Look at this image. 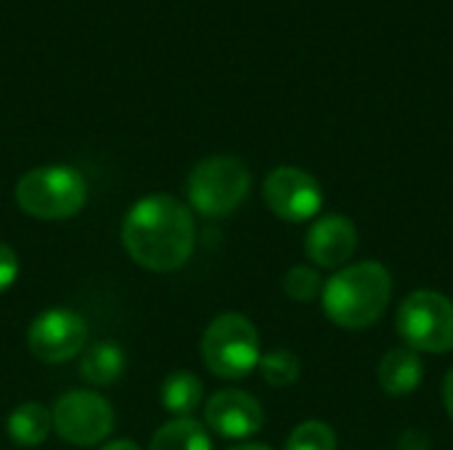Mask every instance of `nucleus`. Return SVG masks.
Instances as JSON below:
<instances>
[{"instance_id": "obj_1", "label": "nucleus", "mask_w": 453, "mask_h": 450, "mask_svg": "<svg viewBox=\"0 0 453 450\" xmlns=\"http://www.w3.org/2000/svg\"><path fill=\"white\" fill-rule=\"evenodd\" d=\"M196 244L191 210L170 194L138 199L122 220V247L151 273H170L188 263Z\"/></svg>"}, {"instance_id": "obj_2", "label": "nucleus", "mask_w": 453, "mask_h": 450, "mask_svg": "<svg viewBox=\"0 0 453 450\" xmlns=\"http://www.w3.org/2000/svg\"><path fill=\"white\" fill-rule=\"evenodd\" d=\"M393 278L380 263H356L337 271L321 289V308L340 329H369L390 308Z\"/></svg>"}, {"instance_id": "obj_3", "label": "nucleus", "mask_w": 453, "mask_h": 450, "mask_svg": "<svg viewBox=\"0 0 453 450\" xmlns=\"http://www.w3.org/2000/svg\"><path fill=\"white\" fill-rule=\"evenodd\" d=\"M13 196L35 220H69L88 202V180L72 164H42L19 178Z\"/></svg>"}, {"instance_id": "obj_4", "label": "nucleus", "mask_w": 453, "mask_h": 450, "mask_svg": "<svg viewBox=\"0 0 453 450\" xmlns=\"http://www.w3.org/2000/svg\"><path fill=\"white\" fill-rule=\"evenodd\" d=\"M260 334L242 313H220L202 337L204 366L220 379H244L260 363Z\"/></svg>"}, {"instance_id": "obj_5", "label": "nucleus", "mask_w": 453, "mask_h": 450, "mask_svg": "<svg viewBox=\"0 0 453 450\" xmlns=\"http://www.w3.org/2000/svg\"><path fill=\"white\" fill-rule=\"evenodd\" d=\"M250 170L236 156H207L202 159L186 180V194L191 207L204 217L231 215L250 194Z\"/></svg>"}, {"instance_id": "obj_6", "label": "nucleus", "mask_w": 453, "mask_h": 450, "mask_svg": "<svg viewBox=\"0 0 453 450\" xmlns=\"http://www.w3.org/2000/svg\"><path fill=\"white\" fill-rule=\"evenodd\" d=\"M395 329L414 353H451L453 302L433 289L411 292L395 313Z\"/></svg>"}, {"instance_id": "obj_7", "label": "nucleus", "mask_w": 453, "mask_h": 450, "mask_svg": "<svg viewBox=\"0 0 453 450\" xmlns=\"http://www.w3.org/2000/svg\"><path fill=\"white\" fill-rule=\"evenodd\" d=\"M53 432L77 448L98 446L114 430V408L111 403L93 390H72L61 395L50 411Z\"/></svg>"}, {"instance_id": "obj_8", "label": "nucleus", "mask_w": 453, "mask_h": 450, "mask_svg": "<svg viewBox=\"0 0 453 450\" xmlns=\"http://www.w3.org/2000/svg\"><path fill=\"white\" fill-rule=\"evenodd\" d=\"M88 324L80 313L69 308H50L35 316L27 332V345L32 355L42 363H66L85 353Z\"/></svg>"}, {"instance_id": "obj_9", "label": "nucleus", "mask_w": 453, "mask_h": 450, "mask_svg": "<svg viewBox=\"0 0 453 450\" xmlns=\"http://www.w3.org/2000/svg\"><path fill=\"white\" fill-rule=\"evenodd\" d=\"M263 199L268 210L287 223L313 220L324 207V191L319 180L300 167H276L263 183Z\"/></svg>"}, {"instance_id": "obj_10", "label": "nucleus", "mask_w": 453, "mask_h": 450, "mask_svg": "<svg viewBox=\"0 0 453 450\" xmlns=\"http://www.w3.org/2000/svg\"><path fill=\"white\" fill-rule=\"evenodd\" d=\"M265 424L263 406L244 390H220L204 403V427L228 440H247Z\"/></svg>"}, {"instance_id": "obj_11", "label": "nucleus", "mask_w": 453, "mask_h": 450, "mask_svg": "<svg viewBox=\"0 0 453 450\" xmlns=\"http://www.w3.org/2000/svg\"><path fill=\"white\" fill-rule=\"evenodd\" d=\"M358 249V231L345 215H324L319 217L305 236V255L313 265L342 271Z\"/></svg>"}, {"instance_id": "obj_12", "label": "nucleus", "mask_w": 453, "mask_h": 450, "mask_svg": "<svg viewBox=\"0 0 453 450\" xmlns=\"http://www.w3.org/2000/svg\"><path fill=\"white\" fill-rule=\"evenodd\" d=\"M377 377H380V387L390 398H406L419 390L425 379V363L419 353H414L411 347H395L385 353Z\"/></svg>"}, {"instance_id": "obj_13", "label": "nucleus", "mask_w": 453, "mask_h": 450, "mask_svg": "<svg viewBox=\"0 0 453 450\" xmlns=\"http://www.w3.org/2000/svg\"><path fill=\"white\" fill-rule=\"evenodd\" d=\"M8 438L21 446V448H37L40 443H45V438L53 430V416L42 403H21L11 411L8 422H5Z\"/></svg>"}, {"instance_id": "obj_14", "label": "nucleus", "mask_w": 453, "mask_h": 450, "mask_svg": "<svg viewBox=\"0 0 453 450\" xmlns=\"http://www.w3.org/2000/svg\"><path fill=\"white\" fill-rule=\"evenodd\" d=\"M125 371V353L117 342H93L85 347L80 377L93 387H109L114 385Z\"/></svg>"}, {"instance_id": "obj_15", "label": "nucleus", "mask_w": 453, "mask_h": 450, "mask_svg": "<svg viewBox=\"0 0 453 450\" xmlns=\"http://www.w3.org/2000/svg\"><path fill=\"white\" fill-rule=\"evenodd\" d=\"M159 398H162V408L167 414H173L175 419H188L202 406L204 385L191 371H175V374L165 377Z\"/></svg>"}, {"instance_id": "obj_16", "label": "nucleus", "mask_w": 453, "mask_h": 450, "mask_svg": "<svg viewBox=\"0 0 453 450\" xmlns=\"http://www.w3.org/2000/svg\"><path fill=\"white\" fill-rule=\"evenodd\" d=\"M149 450H212V440L207 427L188 416L162 424L154 432Z\"/></svg>"}, {"instance_id": "obj_17", "label": "nucleus", "mask_w": 453, "mask_h": 450, "mask_svg": "<svg viewBox=\"0 0 453 450\" xmlns=\"http://www.w3.org/2000/svg\"><path fill=\"white\" fill-rule=\"evenodd\" d=\"M257 369L271 387H292L300 379V358L292 350H271L260 355Z\"/></svg>"}, {"instance_id": "obj_18", "label": "nucleus", "mask_w": 453, "mask_h": 450, "mask_svg": "<svg viewBox=\"0 0 453 450\" xmlns=\"http://www.w3.org/2000/svg\"><path fill=\"white\" fill-rule=\"evenodd\" d=\"M284 450H337V435L324 422H303L289 432Z\"/></svg>"}, {"instance_id": "obj_19", "label": "nucleus", "mask_w": 453, "mask_h": 450, "mask_svg": "<svg viewBox=\"0 0 453 450\" xmlns=\"http://www.w3.org/2000/svg\"><path fill=\"white\" fill-rule=\"evenodd\" d=\"M321 289H324V281H321V273L316 268H308V265H295L287 271L284 276V292L289 300L295 302H313V300H321Z\"/></svg>"}, {"instance_id": "obj_20", "label": "nucleus", "mask_w": 453, "mask_h": 450, "mask_svg": "<svg viewBox=\"0 0 453 450\" xmlns=\"http://www.w3.org/2000/svg\"><path fill=\"white\" fill-rule=\"evenodd\" d=\"M16 276H19V255L13 252V247L0 241V294L13 286Z\"/></svg>"}, {"instance_id": "obj_21", "label": "nucleus", "mask_w": 453, "mask_h": 450, "mask_svg": "<svg viewBox=\"0 0 453 450\" xmlns=\"http://www.w3.org/2000/svg\"><path fill=\"white\" fill-rule=\"evenodd\" d=\"M443 403H446V411H449V416H451L453 422V369L443 379Z\"/></svg>"}, {"instance_id": "obj_22", "label": "nucleus", "mask_w": 453, "mask_h": 450, "mask_svg": "<svg viewBox=\"0 0 453 450\" xmlns=\"http://www.w3.org/2000/svg\"><path fill=\"white\" fill-rule=\"evenodd\" d=\"M101 450H141L133 440H114V443H106Z\"/></svg>"}, {"instance_id": "obj_23", "label": "nucleus", "mask_w": 453, "mask_h": 450, "mask_svg": "<svg viewBox=\"0 0 453 450\" xmlns=\"http://www.w3.org/2000/svg\"><path fill=\"white\" fill-rule=\"evenodd\" d=\"M228 450H271L268 446H263V443H242V446H234V448Z\"/></svg>"}]
</instances>
